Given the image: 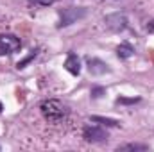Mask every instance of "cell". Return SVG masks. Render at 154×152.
<instances>
[{"instance_id": "obj_5", "label": "cell", "mask_w": 154, "mask_h": 152, "mask_svg": "<svg viewBox=\"0 0 154 152\" xmlns=\"http://www.w3.org/2000/svg\"><path fill=\"white\" fill-rule=\"evenodd\" d=\"M104 23H106V27L109 31L120 32V31H124L127 27V18H125L124 13H113V14H108L104 18Z\"/></svg>"}, {"instance_id": "obj_13", "label": "cell", "mask_w": 154, "mask_h": 152, "mask_svg": "<svg viewBox=\"0 0 154 152\" xmlns=\"http://www.w3.org/2000/svg\"><path fill=\"white\" fill-rule=\"evenodd\" d=\"M136 102H140V99H138V97H133V99L118 97V99H116V104H124V106H129V104H136Z\"/></svg>"}, {"instance_id": "obj_8", "label": "cell", "mask_w": 154, "mask_h": 152, "mask_svg": "<svg viewBox=\"0 0 154 152\" xmlns=\"http://www.w3.org/2000/svg\"><path fill=\"white\" fill-rule=\"evenodd\" d=\"M116 56H118L120 59H129V57L134 56V47H133L131 43L124 41V43H120V45L116 47Z\"/></svg>"}, {"instance_id": "obj_12", "label": "cell", "mask_w": 154, "mask_h": 152, "mask_svg": "<svg viewBox=\"0 0 154 152\" xmlns=\"http://www.w3.org/2000/svg\"><path fill=\"white\" fill-rule=\"evenodd\" d=\"M90 95H91V99H100L102 95H106V88H102V86H93L91 91H90Z\"/></svg>"}, {"instance_id": "obj_10", "label": "cell", "mask_w": 154, "mask_h": 152, "mask_svg": "<svg viewBox=\"0 0 154 152\" xmlns=\"http://www.w3.org/2000/svg\"><path fill=\"white\" fill-rule=\"evenodd\" d=\"M118 150H149V145H140V143H127L118 147Z\"/></svg>"}, {"instance_id": "obj_16", "label": "cell", "mask_w": 154, "mask_h": 152, "mask_svg": "<svg viewBox=\"0 0 154 152\" xmlns=\"http://www.w3.org/2000/svg\"><path fill=\"white\" fill-rule=\"evenodd\" d=\"M2 109H4V106H2V102H0V113H2Z\"/></svg>"}, {"instance_id": "obj_2", "label": "cell", "mask_w": 154, "mask_h": 152, "mask_svg": "<svg viewBox=\"0 0 154 152\" xmlns=\"http://www.w3.org/2000/svg\"><path fill=\"white\" fill-rule=\"evenodd\" d=\"M86 16V9L84 7H68V9H63L59 13V22H57V27H68L72 23L79 22L81 18Z\"/></svg>"}, {"instance_id": "obj_14", "label": "cell", "mask_w": 154, "mask_h": 152, "mask_svg": "<svg viewBox=\"0 0 154 152\" xmlns=\"http://www.w3.org/2000/svg\"><path fill=\"white\" fill-rule=\"evenodd\" d=\"M29 4L34 7H47V5L54 4V0H29Z\"/></svg>"}, {"instance_id": "obj_15", "label": "cell", "mask_w": 154, "mask_h": 152, "mask_svg": "<svg viewBox=\"0 0 154 152\" xmlns=\"http://www.w3.org/2000/svg\"><path fill=\"white\" fill-rule=\"evenodd\" d=\"M147 31H151V32H154V20H152V22H149V23H147Z\"/></svg>"}, {"instance_id": "obj_11", "label": "cell", "mask_w": 154, "mask_h": 152, "mask_svg": "<svg viewBox=\"0 0 154 152\" xmlns=\"http://www.w3.org/2000/svg\"><path fill=\"white\" fill-rule=\"evenodd\" d=\"M36 54H38V50H36V48H34V50H31V54H29V56H27L25 59H22V61H18V65H16V68H18V70H20V68H25V65H27V63H31V61H32V59L36 57Z\"/></svg>"}, {"instance_id": "obj_7", "label": "cell", "mask_w": 154, "mask_h": 152, "mask_svg": "<svg viewBox=\"0 0 154 152\" xmlns=\"http://www.w3.org/2000/svg\"><path fill=\"white\" fill-rule=\"evenodd\" d=\"M65 68H66L68 74H72V75H75V77L81 74V59L77 57V54H74V52L68 54V57L65 61Z\"/></svg>"}, {"instance_id": "obj_9", "label": "cell", "mask_w": 154, "mask_h": 152, "mask_svg": "<svg viewBox=\"0 0 154 152\" xmlns=\"http://www.w3.org/2000/svg\"><path fill=\"white\" fill-rule=\"evenodd\" d=\"M91 122L95 123H100V125H106V127H118L120 122L115 118H106V116H91Z\"/></svg>"}, {"instance_id": "obj_6", "label": "cell", "mask_w": 154, "mask_h": 152, "mask_svg": "<svg viewBox=\"0 0 154 152\" xmlns=\"http://www.w3.org/2000/svg\"><path fill=\"white\" fill-rule=\"evenodd\" d=\"M86 66H88V72L91 75H104V74H109L111 72L109 65L104 63L99 57H86Z\"/></svg>"}, {"instance_id": "obj_3", "label": "cell", "mask_w": 154, "mask_h": 152, "mask_svg": "<svg viewBox=\"0 0 154 152\" xmlns=\"http://www.w3.org/2000/svg\"><path fill=\"white\" fill-rule=\"evenodd\" d=\"M22 48V41L14 34H0V56L14 54Z\"/></svg>"}, {"instance_id": "obj_1", "label": "cell", "mask_w": 154, "mask_h": 152, "mask_svg": "<svg viewBox=\"0 0 154 152\" xmlns=\"http://www.w3.org/2000/svg\"><path fill=\"white\" fill-rule=\"evenodd\" d=\"M39 111L48 123H63L68 116V108L57 99H47L39 104Z\"/></svg>"}, {"instance_id": "obj_4", "label": "cell", "mask_w": 154, "mask_h": 152, "mask_svg": "<svg viewBox=\"0 0 154 152\" xmlns=\"http://www.w3.org/2000/svg\"><path fill=\"white\" fill-rule=\"evenodd\" d=\"M82 138L90 143H100V141H106L109 138L108 131L99 127V125H86L82 129Z\"/></svg>"}]
</instances>
